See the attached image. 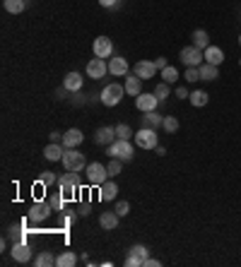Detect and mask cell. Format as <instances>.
Segmentation results:
<instances>
[{"mask_svg": "<svg viewBox=\"0 0 241 267\" xmlns=\"http://www.w3.org/2000/svg\"><path fill=\"white\" fill-rule=\"evenodd\" d=\"M135 152H133V145L130 140H116L109 145V159H120V161H133Z\"/></svg>", "mask_w": 241, "mask_h": 267, "instance_id": "1", "label": "cell"}, {"mask_svg": "<svg viewBox=\"0 0 241 267\" xmlns=\"http://www.w3.org/2000/svg\"><path fill=\"white\" fill-rule=\"evenodd\" d=\"M123 94H126V87L111 82V85H106L104 89H102V94H99V101L111 109V106H118L120 99H123Z\"/></svg>", "mask_w": 241, "mask_h": 267, "instance_id": "2", "label": "cell"}, {"mask_svg": "<svg viewBox=\"0 0 241 267\" xmlns=\"http://www.w3.org/2000/svg\"><path fill=\"white\" fill-rule=\"evenodd\" d=\"M63 166H65V171L80 173L82 169H87L85 154H82V152H77V147H75V150H65V154H63Z\"/></svg>", "mask_w": 241, "mask_h": 267, "instance_id": "3", "label": "cell"}, {"mask_svg": "<svg viewBox=\"0 0 241 267\" xmlns=\"http://www.w3.org/2000/svg\"><path fill=\"white\" fill-rule=\"evenodd\" d=\"M87 181L89 186H94V188H99L102 183L109 181V169H106L104 164H99V161H92V164H87Z\"/></svg>", "mask_w": 241, "mask_h": 267, "instance_id": "4", "label": "cell"}, {"mask_svg": "<svg viewBox=\"0 0 241 267\" xmlns=\"http://www.w3.org/2000/svg\"><path fill=\"white\" fill-rule=\"evenodd\" d=\"M133 137H135V145L140 147V150H154V147L159 145L157 130H152V128H140Z\"/></svg>", "mask_w": 241, "mask_h": 267, "instance_id": "5", "label": "cell"}, {"mask_svg": "<svg viewBox=\"0 0 241 267\" xmlns=\"http://www.w3.org/2000/svg\"><path fill=\"white\" fill-rule=\"evenodd\" d=\"M178 58H181V63L186 65V68H198V65L205 63V55H203L200 48H195L191 44V46L181 48V53H178Z\"/></svg>", "mask_w": 241, "mask_h": 267, "instance_id": "6", "label": "cell"}, {"mask_svg": "<svg viewBox=\"0 0 241 267\" xmlns=\"http://www.w3.org/2000/svg\"><path fill=\"white\" fill-rule=\"evenodd\" d=\"M147 258H150V251H147L143 243L130 245V251H128V255H126V260H123V265L126 267H143Z\"/></svg>", "mask_w": 241, "mask_h": 267, "instance_id": "7", "label": "cell"}, {"mask_svg": "<svg viewBox=\"0 0 241 267\" xmlns=\"http://www.w3.org/2000/svg\"><path fill=\"white\" fill-rule=\"evenodd\" d=\"M77 188H80V183H77V173L68 171L65 176L58 178V190L65 195V200H70V197L77 195Z\"/></svg>", "mask_w": 241, "mask_h": 267, "instance_id": "8", "label": "cell"}, {"mask_svg": "<svg viewBox=\"0 0 241 267\" xmlns=\"http://www.w3.org/2000/svg\"><path fill=\"white\" fill-rule=\"evenodd\" d=\"M109 72V63H106L104 58H92L87 63V77H92V79H102Z\"/></svg>", "mask_w": 241, "mask_h": 267, "instance_id": "9", "label": "cell"}, {"mask_svg": "<svg viewBox=\"0 0 241 267\" xmlns=\"http://www.w3.org/2000/svg\"><path fill=\"white\" fill-rule=\"evenodd\" d=\"M53 212V204L51 202H34L32 210H29V221H34V224H39V221H44L48 217V214Z\"/></svg>", "mask_w": 241, "mask_h": 267, "instance_id": "10", "label": "cell"}, {"mask_svg": "<svg viewBox=\"0 0 241 267\" xmlns=\"http://www.w3.org/2000/svg\"><path fill=\"white\" fill-rule=\"evenodd\" d=\"M157 65H154V60H137L135 65H133V72H135L140 79H150V77H154L157 75Z\"/></svg>", "mask_w": 241, "mask_h": 267, "instance_id": "11", "label": "cell"}, {"mask_svg": "<svg viewBox=\"0 0 241 267\" xmlns=\"http://www.w3.org/2000/svg\"><path fill=\"white\" fill-rule=\"evenodd\" d=\"M94 55L96 58H111L113 53V41L109 36H96L94 39Z\"/></svg>", "mask_w": 241, "mask_h": 267, "instance_id": "12", "label": "cell"}, {"mask_svg": "<svg viewBox=\"0 0 241 267\" xmlns=\"http://www.w3.org/2000/svg\"><path fill=\"white\" fill-rule=\"evenodd\" d=\"M135 106H137V111H143V113H147V111H157V106H159V99H157V94H137V99H135Z\"/></svg>", "mask_w": 241, "mask_h": 267, "instance_id": "13", "label": "cell"}, {"mask_svg": "<svg viewBox=\"0 0 241 267\" xmlns=\"http://www.w3.org/2000/svg\"><path fill=\"white\" fill-rule=\"evenodd\" d=\"M12 258H15V262H29L32 260V248L29 245L24 243V241H17V243H12Z\"/></svg>", "mask_w": 241, "mask_h": 267, "instance_id": "14", "label": "cell"}, {"mask_svg": "<svg viewBox=\"0 0 241 267\" xmlns=\"http://www.w3.org/2000/svg\"><path fill=\"white\" fill-rule=\"evenodd\" d=\"M82 140H85V135H82V130H77V128H70L68 133H63V147L65 150H75V147H80Z\"/></svg>", "mask_w": 241, "mask_h": 267, "instance_id": "15", "label": "cell"}, {"mask_svg": "<svg viewBox=\"0 0 241 267\" xmlns=\"http://www.w3.org/2000/svg\"><path fill=\"white\" fill-rule=\"evenodd\" d=\"M116 140V128L111 126H102V128H96V133H94V142L96 145H111V142Z\"/></svg>", "mask_w": 241, "mask_h": 267, "instance_id": "16", "label": "cell"}, {"mask_svg": "<svg viewBox=\"0 0 241 267\" xmlns=\"http://www.w3.org/2000/svg\"><path fill=\"white\" fill-rule=\"evenodd\" d=\"M109 72H111L113 77H123V75H128V60L120 58V55L111 58V60H109Z\"/></svg>", "mask_w": 241, "mask_h": 267, "instance_id": "17", "label": "cell"}, {"mask_svg": "<svg viewBox=\"0 0 241 267\" xmlns=\"http://www.w3.org/2000/svg\"><path fill=\"white\" fill-rule=\"evenodd\" d=\"M63 154H65L63 142H61V145H58V142H51V145L44 147V157H46L48 161H63Z\"/></svg>", "mask_w": 241, "mask_h": 267, "instance_id": "18", "label": "cell"}, {"mask_svg": "<svg viewBox=\"0 0 241 267\" xmlns=\"http://www.w3.org/2000/svg\"><path fill=\"white\" fill-rule=\"evenodd\" d=\"M116 195H118V186L113 181H106L99 186V200H104V202H111V200H116Z\"/></svg>", "mask_w": 241, "mask_h": 267, "instance_id": "19", "label": "cell"}, {"mask_svg": "<svg viewBox=\"0 0 241 267\" xmlns=\"http://www.w3.org/2000/svg\"><path fill=\"white\" fill-rule=\"evenodd\" d=\"M118 214H116V210L113 212H102L99 214V227L104 229V231H113V229L118 227Z\"/></svg>", "mask_w": 241, "mask_h": 267, "instance_id": "20", "label": "cell"}, {"mask_svg": "<svg viewBox=\"0 0 241 267\" xmlns=\"http://www.w3.org/2000/svg\"><path fill=\"white\" fill-rule=\"evenodd\" d=\"M82 85H85V79H82L80 72H68L63 79V87L68 89V92H80Z\"/></svg>", "mask_w": 241, "mask_h": 267, "instance_id": "21", "label": "cell"}, {"mask_svg": "<svg viewBox=\"0 0 241 267\" xmlns=\"http://www.w3.org/2000/svg\"><path fill=\"white\" fill-rule=\"evenodd\" d=\"M203 55H205V63H212V65H219L225 60V51L219 46H208L203 51Z\"/></svg>", "mask_w": 241, "mask_h": 267, "instance_id": "22", "label": "cell"}, {"mask_svg": "<svg viewBox=\"0 0 241 267\" xmlns=\"http://www.w3.org/2000/svg\"><path fill=\"white\" fill-rule=\"evenodd\" d=\"M126 94H130V96H137V94H143V79L137 77L135 72L130 75V77H126Z\"/></svg>", "mask_w": 241, "mask_h": 267, "instance_id": "23", "label": "cell"}, {"mask_svg": "<svg viewBox=\"0 0 241 267\" xmlns=\"http://www.w3.org/2000/svg\"><path fill=\"white\" fill-rule=\"evenodd\" d=\"M162 123H164V116H159L157 111H147L143 116V128H152V130H157V128H162Z\"/></svg>", "mask_w": 241, "mask_h": 267, "instance_id": "24", "label": "cell"}, {"mask_svg": "<svg viewBox=\"0 0 241 267\" xmlns=\"http://www.w3.org/2000/svg\"><path fill=\"white\" fill-rule=\"evenodd\" d=\"M198 70H200V79H205V82H212V79L219 77V70H217V65H212V63L198 65Z\"/></svg>", "mask_w": 241, "mask_h": 267, "instance_id": "25", "label": "cell"}, {"mask_svg": "<svg viewBox=\"0 0 241 267\" xmlns=\"http://www.w3.org/2000/svg\"><path fill=\"white\" fill-rule=\"evenodd\" d=\"M191 39H193V46L200 48V51H205V48L210 46V36H208V32H205V29H195Z\"/></svg>", "mask_w": 241, "mask_h": 267, "instance_id": "26", "label": "cell"}, {"mask_svg": "<svg viewBox=\"0 0 241 267\" xmlns=\"http://www.w3.org/2000/svg\"><path fill=\"white\" fill-rule=\"evenodd\" d=\"M75 262H77V255L72 251H65L56 258V267H75Z\"/></svg>", "mask_w": 241, "mask_h": 267, "instance_id": "27", "label": "cell"}, {"mask_svg": "<svg viewBox=\"0 0 241 267\" xmlns=\"http://www.w3.org/2000/svg\"><path fill=\"white\" fill-rule=\"evenodd\" d=\"M3 8L8 10L10 15H19V12H24L27 3L24 0H3Z\"/></svg>", "mask_w": 241, "mask_h": 267, "instance_id": "28", "label": "cell"}, {"mask_svg": "<svg viewBox=\"0 0 241 267\" xmlns=\"http://www.w3.org/2000/svg\"><path fill=\"white\" fill-rule=\"evenodd\" d=\"M34 265L36 267H53L56 265V258H53V253L41 251L39 255H36V260H34Z\"/></svg>", "mask_w": 241, "mask_h": 267, "instance_id": "29", "label": "cell"}, {"mask_svg": "<svg viewBox=\"0 0 241 267\" xmlns=\"http://www.w3.org/2000/svg\"><path fill=\"white\" fill-rule=\"evenodd\" d=\"M208 92H203V89H195V92H191V96H188V101L195 106V109H200V106H205L208 104Z\"/></svg>", "mask_w": 241, "mask_h": 267, "instance_id": "30", "label": "cell"}, {"mask_svg": "<svg viewBox=\"0 0 241 267\" xmlns=\"http://www.w3.org/2000/svg\"><path fill=\"white\" fill-rule=\"evenodd\" d=\"M162 79L164 82H169V85H174L178 79V70L174 68V65H167V68H162Z\"/></svg>", "mask_w": 241, "mask_h": 267, "instance_id": "31", "label": "cell"}, {"mask_svg": "<svg viewBox=\"0 0 241 267\" xmlns=\"http://www.w3.org/2000/svg\"><path fill=\"white\" fill-rule=\"evenodd\" d=\"M154 94H157V99H159V101L169 99V96H171V85H169V82H159V85L154 87Z\"/></svg>", "mask_w": 241, "mask_h": 267, "instance_id": "32", "label": "cell"}, {"mask_svg": "<svg viewBox=\"0 0 241 267\" xmlns=\"http://www.w3.org/2000/svg\"><path fill=\"white\" fill-rule=\"evenodd\" d=\"M162 128H164L167 133H176L178 128H181V123H178L176 116H164V123H162Z\"/></svg>", "mask_w": 241, "mask_h": 267, "instance_id": "33", "label": "cell"}, {"mask_svg": "<svg viewBox=\"0 0 241 267\" xmlns=\"http://www.w3.org/2000/svg\"><path fill=\"white\" fill-rule=\"evenodd\" d=\"M48 202L53 204V212H61V210H63V202H65V195H63V193H61V190H58V193H56V195H53V197H51Z\"/></svg>", "mask_w": 241, "mask_h": 267, "instance_id": "34", "label": "cell"}, {"mask_svg": "<svg viewBox=\"0 0 241 267\" xmlns=\"http://www.w3.org/2000/svg\"><path fill=\"white\" fill-rule=\"evenodd\" d=\"M130 128L126 126V123H118V126H116V137H118V140H130Z\"/></svg>", "mask_w": 241, "mask_h": 267, "instance_id": "35", "label": "cell"}, {"mask_svg": "<svg viewBox=\"0 0 241 267\" xmlns=\"http://www.w3.org/2000/svg\"><path fill=\"white\" fill-rule=\"evenodd\" d=\"M41 186H53V183H58V178H56V173L53 171H44L41 173Z\"/></svg>", "mask_w": 241, "mask_h": 267, "instance_id": "36", "label": "cell"}, {"mask_svg": "<svg viewBox=\"0 0 241 267\" xmlns=\"http://www.w3.org/2000/svg\"><path fill=\"white\" fill-rule=\"evenodd\" d=\"M184 79L186 82H198V79H200V70H198V68H186Z\"/></svg>", "mask_w": 241, "mask_h": 267, "instance_id": "37", "label": "cell"}, {"mask_svg": "<svg viewBox=\"0 0 241 267\" xmlns=\"http://www.w3.org/2000/svg\"><path fill=\"white\" fill-rule=\"evenodd\" d=\"M113 210H116V214H118V217H126V214L130 212V202L120 200V202H116V207H113Z\"/></svg>", "mask_w": 241, "mask_h": 267, "instance_id": "38", "label": "cell"}, {"mask_svg": "<svg viewBox=\"0 0 241 267\" xmlns=\"http://www.w3.org/2000/svg\"><path fill=\"white\" fill-rule=\"evenodd\" d=\"M120 164H123L120 159H111L109 166H106V169H109V176H118V173H120Z\"/></svg>", "mask_w": 241, "mask_h": 267, "instance_id": "39", "label": "cell"}, {"mask_svg": "<svg viewBox=\"0 0 241 267\" xmlns=\"http://www.w3.org/2000/svg\"><path fill=\"white\" fill-rule=\"evenodd\" d=\"M174 94H176V99H188V96H191V92H188L186 87H176V92H174Z\"/></svg>", "mask_w": 241, "mask_h": 267, "instance_id": "40", "label": "cell"}, {"mask_svg": "<svg viewBox=\"0 0 241 267\" xmlns=\"http://www.w3.org/2000/svg\"><path fill=\"white\" fill-rule=\"evenodd\" d=\"M143 267H162V262H159V260H154V258H147Z\"/></svg>", "mask_w": 241, "mask_h": 267, "instance_id": "41", "label": "cell"}, {"mask_svg": "<svg viewBox=\"0 0 241 267\" xmlns=\"http://www.w3.org/2000/svg\"><path fill=\"white\" fill-rule=\"evenodd\" d=\"M48 137H51V142H63V133H58V130H53Z\"/></svg>", "mask_w": 241, "mask_h": 267, "instance_id": "42", "label": "cell"}, {"mask_svg": "<svg viewBox=\"0 0 241 267\" xmlns=\"http://www.w3.org/2000/svg\"><path fill=\"white\" fill-rule=\"evenodd\" d=\"M154 65H157L159 70H162V68H167V58H162V55H159V58H154Z\"/></svg>", "mask_w": 241, "mask_h": 267, "instance_id": "43", "label": "cell"}, {"mask_svg": "<svg viewBox=\"0 0 241 267\" xmlns=\"http://www.w3.org/2000/svg\"><path fill=\"white\" fill-rule=\"evenodd\" d=\"M116 3H118V0H99V5H102V8H113Z\"/></svg>", "mask_w": 241, "mask_h": 267, "instance_id": "44", "label": "cell"}, {"mask_svg": "<svg viewBox=\"0 0 241 267\" xmlns=\"http://www.w3.org/2000/svg\"><path fill=\"white\" fill-rule=\"evenodd\" d=\"M154 152H157V154H159V157H164V154H167V150H164V147H162V145H157V147H154Z\"/></svg>", "mask_w": 241, "mask_h": 267, "instance_id": "45", "label": "cell"}, {"mask_svg": "<svg viewBox=\"0 0 241 267\" xmlns=\"http://www.w3.org/2000/svg\"><path fill=\"white\" fill-rule=\"evenodd\" d=\"M80 214H82V217H87V214H89V204H82V207H80Z\"/></svg>", "mask_w": 241, "mask_h": 267, "instance_id": "46", "label": "cell"}, {"mask_svg": "<svg viewBox=\"0 0 241 267\" xmlns=\"http://www.w3.org/2000/svg\"><path fill=\"white\" fill-rule=\"evenodd\" d=\"M239 46H241V36H239Z\"/></svg>", "mask_w": 241, "mask_h": 267, "instance_id": "47", "label": "cell"}, {"mask_svg": "<svg viewBox=\"0 0 241 267\" xmlns=\"http://www.w3.org/2000/svg\"><path fill=\"white\" fill-rule=\"evenodd\" d=\"M239 65H241V58H239Z\"/></svg>", "mask_w": 241, "mask_h": 267, "instance_id": "48", "label": "cell"}, {"mask_svg": "<svg viewBox=\"0 0 241 267\" xmlns=\"http://www.w3.org/2000/svg\"><path fill=\"white\" fill-rule=\"evenodd\" d=\"M239 22H241V19H239Z\"/></svg>", "mask_w": 241, "mask_h": 267, "instance_id": "49", "label": "cell"}]
</instances>
